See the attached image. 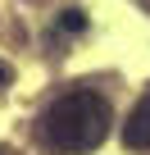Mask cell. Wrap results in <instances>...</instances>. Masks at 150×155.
<instances>
[{
    "instance_id": "obj_1",
    "label": "cell",
    "mask_w": 150,
    "mask_h": 155,
    "mask_svg": "<svg viewBox=\"0 0 150 155\" xmlns=\"http://www.w3.org/2000/svg\"><path fill=\"white\" fill-rule=\"evenodd\" d=\"M114 110L96 91H68L41 114V146L50 155H87L109 137Z\"/></svg>"
},
{
    "instance_id": "obj_2",
    "label": "cell",
    "mask_w": 150,
    "mask_h": 155,
    "mask_svg": "<svg viewBox=\"0 0 150 155\" xmlns=\"http://www.w3.org/2000/svg\"><path fill=\"white\" fill-rule=\"evenodd\" d=\"M123 141H127L132 150H150V91L132 105V114H127V123H123Z\"/></svg>"
},
{
    "instance_id": "obj_3",
    "label": "cell",
    "mask_w": 150,
    "mask_h": 155,
    "mask_svg": "<svg viewBox=\"0 0 150 155\" xmlns=\"http://www.w3.org/2000/svg\"><path fill=\"white\" fill-rule=\"evenodd\" d=\"M59 32H87V9H64L59 14Z\"/></svg>"
},
{
    "instance_id": "obj_4",
    "label": "cell",
    "mask_w": 150,
    "mask_h": 155,
    "mask_svg": "<svg viewBox=\"0 0 150 155\" xmlns=\"http://www.w3.org/2000/svg\"><path fill=\"white\" fill-rule=\"evenodd\" d=\"M9 82V68H5V59H0V87H5Z\"/></svg>"
},
{
    "instance_id": "obj_5",
    "label": "cell",
    "mask_w": 150,
    "mask_h": 155,
    "mask_svg": "<svg viewBox=\"0 0 150 155\" xmlns=\"http://www.w3.org/2000/svg\"><path fill=\"white\" fill-rule=\"evenodd\" d=\"M0 155H9V150H5V146H0Z\"/></svg>"
}]
</instances>
